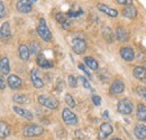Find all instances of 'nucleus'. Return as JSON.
Instances as JSON below:
<instances>
[{
  "label": "nucleus",
  "instance_id": "f257e3e1",
  "mask_svg": "<svg viewBox=\"0 0 146 140\" xmlns=\"http://www.w3.org/2000/svg\"><path fill=\"white\" fill-rule=\"evenodd\" d=\"M37 33L39 37L44 40V42H51L52 40V33L50 30V28L47 27L46 22H45V19H39V22L37 25Z\"/></svg>",
  "mask_w": 146,
  "mask_h": 140
},
{
  "label": "nucleus",
  "instance_id": "f03ea898",
  "mask_svg": "<svg viewBox=\"0 0 146 140\" xmlns=\"http://www.w3.org/2000/svg\"><path fill=\"white\" fill-rule=\"evenodd\" d=\"M38 102L39 104H42L43 106L47 108V109H51V110H55L58 108V101L57 99H55L54 96H50V95H46V94H42L38 96Z\"/></svg>",
  "mask_w": 146,
  "mask_h": 140
},
{
  "label": "nucleus",
  "instance_id": "7ed1b4c3",
  "mask_svg": "<svg viewBox=\"0 0 146 140\" xmlns=\"http://www.w3.org/2000/svg\"><path fill=\"white\" fill-rule=\"evenodd\" d=\"M43 132H44V128L42 125L34 124V123L27 124L23 129V135L25 137H37V136H40Z\"/></svg>",
  "mask_w": 146,
  "mask_h": 140
},
{
  "label": "nucleus",
  "instance_id": "20e7f679",
  "mask_svg": "<svg viewBox=\"0 0 146 140\" xmlns=\"http://www.w3.org/2000/svg\"><path fill=\"white\" fill-rule=\"evenodd\" d=\"M117 110L119 113L124 114V116H128L133 112V103L129 99H121L118 104H117Z\"/></svg>",
  "mask_w": 146,
  "mask_h": 140
},
{
  "label": "nucleus",
  "instance_id": "39448f33",
  "mask_svg": "<svg viewBox=\"0 0 146 140\" xmlns=\"http://www.w3.org/2000/svg\"><path fill=\"white\" fill-rule=\"evenodd\" d=\"M71 46H72L73 51L76 54H79V55L83 54L87 51V43H86V40L83 38H79V37L74 38L72 40V43H71Z\"/></svg>",
  "mask_w": 146,
  "mask_h": 140
},
{
  "label": "nucleus",
  "instance_id": "423d86ee",
  "mask_svg": "<svg viewBox=\"0 0 146 140\" xmlns=\"http://www.w3.org/2000/svg\"><path fill=\"white\" fill-rule=\"evenodd\" d=\"M62 119H63L64 122L66 123V124H69V125H75V124L78 123V117L73 113L69 108L63 109V112H62Z\"/></svg>",
  "mask_w": 146,
  "mask_h": 140
},
{
  "label": "nucleus",
  "instance_id": "0eeeda50",
  "mask_svg": "<svg viewBox=\"0 0 146 140\" xmlns=\"http://www.w3.org/2000/svg\"><path fill=\"white\" fill-rule=\"evenodd\" d=\"M112 132H113V128H112V125L110 123H102L100 125V128H99V139L105 140L107 137H109Z\"/></svg>",
  "mask_w": 146,
  "mask_h": 140
},
{
  "label": "nucleus",
  "instance_id": "6e6552de",
  "mask_svg": "<svg viewBox=\"0 0 146 140\" xmlns=\"http://www.w3.org/2000/svg\"><path fill=\"white\" fill-rule=\"evenodd\" d=\"M16 8L21 14H28L32 11L33 5L31 0H18L16 3Z\"/></svg>",
  "mask_w": 146,
  "mask_h": 140
},
{
  "label": "nucleus",
  "instance_id": "1a4fd4ad",
  "mask_svg": "<svg viewBox=\"0 0 146 140\" xmlns=\"http://www.w3.org/2000/svg\"><path fill=\"white\" fill-rule=\"evenodd\" d=\"M31 80H32V83L35 88H42L44 87V82H43L37 69H33L31 71Z\"/></svg>",
  "mask_w": 146,
  "mask_h": 140
},
{
  "label": "nucleus",
  "instance_id": "9d476101",
  "mask_svg": "<svg viewBox=\"0 0 146 140\" xmlns=\"http://www.w3.org/2000/svg\"><path fill=\"white\" fill-rule=\"evenodd\" d=\"M7 83H8L9 88H11V90H18V88H21V84H23L20 77L17 76V75H15V74H11V75L8 76Z\"/></svg>",
  "mask_w": 146,
  "mask_h": 140
},
{
  "label": "nucleus",
  "instance_id": "9b49d317",
  "mask_svg": "<svg viewBox=\"0 0 146 140\" xmlns=\"http://www.w3.org/2000/svg\"><path fill=\"white\" fill-rule=\"evenodd\" d=\"M124 90H125V84L121 80H115L111 83V87H110L111 94H120L124 92Z\"/></svg>",
  "mask_w": 146,
  "mask_h": 140
},
{
  "label": "nucleus",
  "instance_id": "f8f14e48",
  "mask_svg": "<svg viewBox=\"0 0 146 140\" xmlns=\"http://www.w3.org/2000/svg\"><path fill=\"white\" fill-rule=\"evenodd\" d=\"M120 56H121V58H123L124 61H126V62H131V61H134V58H135V52H134V50L130 48V47H121V48H120Z\"/></svg>",
  "mask_w": 146,
  "mask_h": 140
},
{
  "label": "nucleus",
  "instance_id": "ddd939ff",
  "mask_svg": "<svg viewBox=\"0 0 146 140\" xmlns=\"http://www.w3.org/2000/svg\"><path fill=\"white\" fill-rule=\"evenodd\" d=\"M11 37V30H10V25L8 21H5L1 27H0V39L1 40H7Z\"/></svg>",
  "mask_w": 146,
  "mask_h": 140
},
{
  "label": "nucleus",
  "instance_id": "4468645a",
  "mask_svg": "<svg viewBox=\"0 0 146 140\" xmlns=\"http://www.w3.org/2000/svg\"><path fill=\"white\" fill-rule=\"evenodd\" d=\"M97 7H98V9H99L101 13L106 14V15L109 16V17H117V16H118V11H117L116 9L111 8V7L105 5V3H98Z\"/></svg>",
  "mask_w": 146,
  "mask_h": 140
},
{
  "label": "nucleus",
  "instance_id": "2eb2a0df",
  "mask_svg": "<svg viewBox=\"0 0 146 140\" xmlns=\"http://www.w3.org/2000/svg\"><path fill=\"white\" fill-rule=\"evenodd\" d=\"M134 133L137 137V139L144 140L146 139V125L143 123H138L134 128Z\"/></svg>",
  "mask_w": 146,
  "mask_h": 140
},
{
  "label": "nucleus",
  "instance_id": "dca6fc26",
  "mask_svg": "<svg viewBox=\"0 0 146 140\" xmlns=\"http://www.w3.org/2000/svg\"><path fill=\"white\" fill-rule=\"evenodd\" d=\"M18 54H19V58L24 62L28 61L29 59V56H31V51L28 48V46H26L25 44H21L19 45L18 47Z\"/></svg>",
  "mask_w": 146,
  "mask_h": 140
},
{
  "label": "nucleus",
  "instance_id": "f3484780",
  "mask_svg": "<svg viewBox=\"0 0 146 140\" xmlns=\"http://www.w3.org/2000/svg\"><path fill=\"white\" fill-rule=\"evenodd\" d=\"M123 15H124V17L128 18V19H134L137 17L138 13H137V9L135 6H128L123 9Z\"/></svg>",
  "mask_w": 146,
  "mask_h": 140
},
{
  "label": "nucleus",
  "instance_id": "a211bd4d",
  "mask_svg": "<svg viewBox=\"0 0 146 140\" xmlns=\"http://www.w3.org/2000/svg\"><path fill=\"white\" fill-rule=\"evenodd\" d=\"M36 63L40 69H44V70H47V69H51L52 67V63L44 55H38L37 56Z\"/></svg>",
  "mask_w": 146,
  "mask_h": 140
},
{
  "label": "nucleus",
  "instance_id": "6ab92c4d",
  "mask_svg": "<svg viewBox=\"0 0 146 140\" xmlns=\"http://www.w3.org/2000/svg\"><path fill=\"white\" fill-rule=\"evenodd\" d=\"M10 72V64H9V59L8 57H1L0 58V73L3 75L9 74Z\"/></svg>",
  "mask_w": 146,
  "mask_h": 140
},
{
  "label": "nucleus",
  "instance_id": "aec40b11",
  "mask_svg": "<svg viewBox=\"0 0 146 140\" xmlns=\"http://www.w3.org/2000/svg\"><path fill=\"white\" fill-rule=\"evenodd\" d=\"M55 19L57 20V22H58V24H61V25H62V27H63V28H69V27H70V25H71L70 20L68 19V15H65V14H63V13H58V14H56Z\"/></svg>",
  "mask_w": 146,
  "mask_h": 140
},
{
  "label": "nucleus",
  "instance_id": "412c9836",
  "mask_svg": "<svg viewBox=\"0 0 146 140\" xmlns=\"http://www.w3.org/2000/svg\"><path fill=\"white\" fill-rule=\"evenodd\" d=\"M13 110L20 117H23L27 120H33V114H32L31 111H28L26 109H23V108H19V106H13Z\"/></svg>",
  "mask_w": 146,
  "mask_h": 140
},
{
  "label": "nucleus",
  "instance_id": "4be33fe9",
  "mask_svg": "<svg viewBox=\"0 0 146 140\" xmlns=\"http://www.w3.org/2000/svg\"><path fill=\"white\" fill-rule=\"evenodd\" d=\"M133 74L134 76L137 79V80H141V81H144L146 82V69L143 66H136L134 71H133Z\"/></svg>",
  "mask_w": 146,
  "mask_h": 140
},
{
  "label": "nucleus",
  "instance_id": "5701e85b",
  "mask_svg": "<svg viewBox=\"0 0 146 140\" xmlns=\"http://www.w3.org/2000/svg\"><path fill=\"white\" fill-rule=\"evenodd\" d=\"M116 37H117V39H118L119 42H125V40H127L128 32L126 30V28H124V27H121V26L117 27V29H116Z\"/></svg>",
  "mask_w": 146,
  "mask_h": 140
},
{
  "label": "nucleus",
  "instance_id": "b1692460",
  "mask_svg": "<svg viewBox=\"0 0 146 140\" xmlns=\"http://www.w3.org/2000/svg\"><path fill=\"white\" fill-rule=\"evenodd\" d=\"M84 63H86V65L92 71H97L99 69V64H98V62L91 57V56H87V57H84Z\"/></svg>",
  "mask_w": 146,
  "mask_h": 140
},
{
  "label": "nucleus",
  "instance_id": "393cba45",
  "mask_svg": "<svg viewBox=\"0 0 146 140\" xmlns=\"http://www.w3.org/2000/svg\"><path fill=\"white\" fill-rule=\"evenodd\" d=\"M10 135V127L3 121H0V139H3Z\"/></svg>",
  "mask_w": 146,
  "mask_h": 140
},
{
  "label": "nucleus",
  "instance_id": "a878e982",
  "mask_svg": "<svg viewBox=\"0 0 146 140\" xmlns=\"http://www.w3.org/2000/svg\"><path fill=\"white\" fill-rule=\"evenodd\" d=\"M102 36L106 39V42H108V43H113V40H115V35H113L111 28H109V27L102 28Z\"/></svg>",
  "mask_w": 146,
  "mask_h": 140
},
{
  "label": "nucleus",
  "instance_id": "bb28decb",
  "mask_svg": "<svg viewBox=\"0 0 146 140\" xmlns=\"http://www.w3.org/2000/svg\"><path fill=\"white\" fill-rule=\"evenodd\" d=\"M137 118L139 121H146V105L142 103L137 105Z\"/></svg>",
  "mask_w": 146,
  "mask_h": 140
},
{
  "label": "nucleus",
  "instance_id": "cd10ccee",
  "mask_svg": "<svg viewBox=\"0 0 146 140\" xmlns=\"http://www.w3.org/2000/svg\"><path fill=\"white\" fill-rule=\"evenodd\" d=\"M14 101L18 104H24L27 102V96L25 94H16L14 96Z\"/></svg>",
  "mask_w": 146,
  "mask_h": 140
},
{
  "label": "nucleus",
  "instance_id": "c85d7f7f",
  "mask_svg": "<svg viewBox=\"0 0 146 140\" xmlns=\"http://www.w3.org/2000/svg\"><path fill=\"white\" fill-rule=\"evenodd\" d=\"M29 51H31V54H38L39 51H40V45L35 42V40H33L32 43H31V48H29Z\"/></svg>",
  "mask_w": 146,
  "mask_h": 140
},
{
  "label": "nucleus",
  "instance_id": "c756f323",
  "mask_svg": "<svg viewBox=\"0 0 146 140\" xmlns=\"http://www.w3.org/2000/svg\"><path fill=\"white\" fill-rule=\"evenodd\" d=\"M83 14V10L81 9V8H79V10H73V9H70L69 11H68V17H79V16H81Z\"/></svg>",
  "mask_w": 146,
  "mask_h": 140
},
{
  "label": "nucleus",
  "instance_id": "7c9ffc66",
  "mask_svg": "<svg viewBox=\"0 0 146 140\" xmlns=\"http://www.w3.org/2000/svg\"><path fill=\"white\" fill-rule=\"evenodd\" d=\"M65 102H66V104L69 105L70 108H74L75 106V101H74L73 96L70 93H66L65 94Z\"/></svg>",
  "mask_w": 146,
  "mask_h": 140
},
{
  "label": "nucleus",
  "instance_id": "2f4dec72",
  "mask_svg": "<svg viewBox=\"0 0 146 140\" xmlns=\"http://www.w3.org/2000/svg\"><path fill=\"white\" fill-rule=\"evenodd\" d=\"M68 82H69V85H70L71 88H76L78 80H76V77H74L73 75H69V76H68Z\"/></svg>",
  "mask_w": 146,
  "mask_h": 140
},
{
  "label": "nucleus",
  "instance_id": "473e14b6",
  "mask_svg": "<svg viewBox=\"0 0 146 140\" xmlns=\"http://www.w3.org/2000/svg\"><path fill=\"white\" fill-rule=\"evenodd\" d=\"M136 92H137V94L139 96H142L144 100H146V88H144V87H137Z\"/></svg>",
  "mask_w": 146,
  "mask_h": 140
},
{
  "label": "nucleus",
  "instance_id": "72a5a7b5",
  "mask_svg": "<svg viewBox=\"0 0 146 140\" xmlns=\"http://www.w3.org/2000/svg\"><path fill=\"white\" fill-rule=\"evenodd\" d=\"M79 80L82 82V84H83V87L86 88H88V90H91V85H90V83L88 82V80L84 77V76H79Z\"/></svg>",
  "mask_w": 146,
  "mask_h": 140
},
{
  "label": "nucleus",
  "instance_id": "f704fd0d",
  "mask_svg": "<svg viewBox=\"0 0 146 140\" xmlns=\"http://www.w3.org/2000/svg\"><path fill=\"white\" fill-rule=\"evenodd\" d=\"M92 102L94 105H100L101 104V98L99 95H92Z\"/></svg>",
  "mask_w": 146,
  "mask_h": 140
},
{
  "label": "nucleus",
  "instance_id": "c9c22d12",
  "mask_svg": "<svg viewBox=\"0 0 146 140\" xmlns=\"http://www.w3.org/2000/svg\"><path fill=\"white\" fill-rule=\"evenodd\" d=\"M117 2L121 6H133V0H117Z\"/></svg>",
  "mask_w": 146,
  "mask_h": 140
},
{
  "label": "nucleus",
  "instance_id": "e433bc0d",
  "mask_svg": "<svg viewBox=\"0 0 146 140\" xmlns=\"http://www.w3.org/2000/svg\"><path fill=\"white\" fill-rule=\"evenodd\" d=\"M6 16V8H5V5L2 1H0V19L3 18Z\"/></svg>",
  "mask_w": 146,
  "mask_h": 140
},
{
  "label": "nucleus",
  "instance_id": "4c0bfd02",
  "mask_svg": "<svg viewBox=\"0 0 146 140\" xmlns=\"http://www.w3.org/2000/svg\"><path fill=\"white\" fill-rule=\"evenodd\" d=\"M78 67H79L80 70L82 71V72H84V73L88 75V77H90V79H91V74H90V72L87 70V67H86L83 64H79V65H78Z\"/></svg>",
  "mask_w": 146,
  "mask_h": 140
},
{
  "label": "nucleus",
  "instance_id": "58836bf2",
  "mask_svg": "<svg viewBox=\"0 0 146 140\" xmlns=\"http://www.w3.org/2000/svg\"><path fill=\"white\" fill-rule=\"evenodd\" d=\"M6 88V82H5V79L3 76L0 75V90H5Z\"/></svg>",
  "mask_w": 146,
  "mask_h": 140
},
{
  "label": "nucleus",
  "instance_id": "ea45409f",
  "mask_svg": "<svg viewBox=\"0 0 146 140\" xmlns=\"http://www.w3.org/2000/svg\"><path fill=\"white\" fill-rule=\"evenodd\" d=\"M104 116H105V117H108V111H105V112H104Z\"/></svg>",
  "mask_w": 146,
  "mask_h": 140
},
{
  "label": "nucleus",
  "instance_id": "a19ab883",
  "mask_svg": "<svg viewBox=\"0 0 146 140\" xmlns=\"http://www.w3.org/2000/svg\"><path fill=\"white\" fill-rule=\"evenodd\" d=\"M110 140H121L120 138H112V139H110Z\"/></svg>",
  "mask_w": 146,
  "mask_h": 140
},
{
  "label": "nucleus",
  "instance_id": "79ce46f5",
  "mask_svg": "<svg viewBox=\"0 0 146 140\" xmlns=\"http://www.w3.org/2000/svg\"><path fill=\"white\" fill-rule=\"evenodd\" d=\"M31 1H32V2H36L37 0H31Z\"/></svg>",
  "mask_w": 146,
  "mask_h": 140
}]
</instances>
